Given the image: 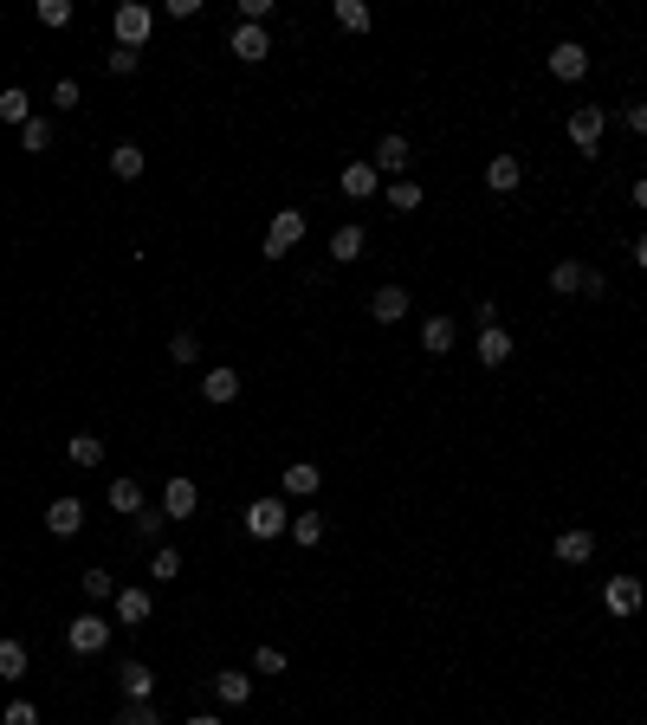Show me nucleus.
Here are the masks:
<instances>
[{"label":"nucleus","instance_id":"nucleus-16","mask_svg":"<svg viewBox=\"0 0 647 725\" xmlns=\"http://www.w3.org/2000/svg\"><path fill=\"white\" fill-rule=\"evenodd\" d=\"M369 318H376V324H402L408 318V292H402V285H382V292L369 298Z\"/></svg>","mask_w":647,"mask_h":725},{"label":"nucleus","instance_id":"nucleus-28","mask_svg":"<svg viewBox=\"0 0 647 725\" xmlns=\"http://www.w3.org/2000/svg\"><path fill=\"white\" fill-rule=\"evenodd\" d=\"M110 175H117V182H136V175H143V149L117 143V149H110Z\"/></svg>","mask_w":647,"mask_h":725},{"label":"nucleus","instance_id":"nucleus-30","mask_svg":"<svg viewBox=\"0 0 647 725\" xmlns=\"http://www.w3.org/2000/svg\"><path fill=\"white\" fill-rule=\"evenodd\" d=\"M337 26H343V33H369V26H376V13H369L363 0H337Z\"/></svg>","mask_w":647,"mask_h":725},{"label":"nucleus","instance_id":"nucleus-44","mask_svg":"<svg viewBox=\"0 0 647 725\" xmlns=\"http://www.w3.org/2000/svg\"><path fill=\"white\" fill-rule=\"evenodd\" d=\"M635 266H641V272H647V234H641V240H635Z\"/></svg>","mask_w":647,"mask_h":725},{"label":"nucleus","instance_id":"nucleus-33","mask_svg":"<svg viewBox=\"0 0 647 725\" xmlns=\"http://www.w3.org/2000/svg\"><path fill=\"white\" fill-rule=\"evenodd\" d=\"M382 201H389V214H415L421 208V182H395Z\"/></svg>","mask_w":647,"mask_h":725},{"label":"nucleus","instance_id":"nucleus-40","mask_svg":"<svg viewBox=\"0 0 647 725\" xmlns=\"http://www.w3.org/2000/svg\"><path fill=\"white\" fill-rule=\"evenodd\" d=\"M78 98H85V91H78V78H59V85H52V104H59V111H72Z\"/></svg>","mask_w":647,"mask_h":725},{"label":"nucleus","instance_id":"nucleus-1","mask_svg":"<svg viewBox=\"0 0 647 725\" xmlns=\"http://www.w3.org/2000/svg\"><path fill=\"white\" fill-rule=\"evenodd\" d=\"M641 603H647V590H641V577H628V570H622V577H609V583H602V609H609L615 622H635V615H641Z\"/></svg>","mask_w":647,"mask_h":725},{"label":"nucleus","instance_id":"nucleus-46","mask_svg":"<svg viewBox=\"0 0 647 725\" xmlns=\"http://www.w3.org/2000/svg\"><path fill=\"white\" fill-rule=\"evenodd\" d=\"M182 725H220V719L214 713H195V719H182Z\"/></svg>","mask_w":647,"mask_h":725},{"label":"nucleus","instance_id":"nucleus-20","mask_svg":"<svg viewBox=\"0 0 647 725\" xmlns=\"http://www.w3.org/2000/svg\"><path fill=\"white\" fill-rule=\"evenodd\" d=\"M408 162H415V156H408V136H382V143H376V175H402Z\"/></svg>","mask_w":647,"mask_h":725},{"label":"nucleus","instance_id":"nucleus-43","mask_svg":"<svg viewBox=\"0 0 647 725\" xmlns=\"http://www.w3.org/2000/svg\"><path fill=\"white\" fill-rule=\"evenodd\" d=\"M628 130L647 136V98H641V104H628Z\"/></svg>","mask_w":647,"mask_h":725},{"label":"nucleus","instance_id":"nucleus-41","mask_svg":"<svg viewBox=\"0 0 647 725\" xmlns=\"http://www.w3.org/2000/svg\"><path fill=\"white\" fill-rule=\"evenodd\" d=\"M253 674H285V654L279 648H259L253 654Z\"/></svg>","mask_w":647,"mask_h":725},{"label":"nucleus","instance_id":"nucleus-11","mask_svg":"<svg viewBox=\"0 0 647 725\" xmlns=\"http://www.w3.org/2000/svg\"><path fill=\"white\" fill-rule=\"evenodd\" d=\"M46 531L52 538H78V531H85V505L78 499H52L46 505Z\"/></svg>","mask_w":647,"mask_h":725},{"label":"nucleus","instance_id":"nucleus-8","mask_svg":"<svg viewBox=\"0 0 647 725\" xmlns=\"http://www.w3.org/2000/svg\"><path fill=\"white\" fill-rule=\"evenodd\" d=\"M227 46H233V59H240V65H259L272 52V33H266V26H253V20H240Z\"/></svg>","mask_w":647,"mask_h":725},{"label":"nucleus","instance_id":"nucleus-42","mask_svg":"<svg viewBox=\"0 0 647 725\" xmlns=\"http://www.w3.org/2000/svg\"><path fill=\"white\" fill-rule=\"evenodd\" d=\"M104 65H110V78H130V72H136V52H130V46H117Z\"/></svg>","mask_w":647,"mask_h":725},{"label":"nucleus","instance_id":"nucleus-15","mask_svg":"<svg viewBox=\"0 0 647 725\" xmlns=\"http://www.w3.org/2000/svg\"><path fill=\"white\" fill-rule=\"evenodd\" d=\"M518 182H525V162H518V156H492L486 162V188H492V195H512Z\"/></svg>","mask_w":647,"mask_h":725},{"label":"nucleus","instance_id":"nucleus-25","mask_svg":"<svg viewBox=\"0 0 647 725\" xmlns=\"http://www.w3.org/2000/svg\"><path fill=\"white\" fill-rule=\"evenodd\" d=\"M104 499H110V512H123V518H136V512H143V486H136V480H110Z\"/></svg>","mask_w":647,"mask_h":725},{"label":"nucleus","instance_id":"nucleus-17","mask_svg":"<svg viewBox=\"0 0 647 725\" xmlns=\"http://www.w3.org/2000/svg\"><path fill=\"white\" fill-rule=\"evenodd\" d=\"M479 363H486V369H505V363H512V331L486 324V331H479Z\"/></svg>","mask_w":647,"mask_h":725},{"label":"nucleus","instance_id":"nucleus-39","mask_svg":"<svg viewBox=\"0 0 647 725\" xmlns=\"http://www.w3.org/2000/svg\"><path fill=\"white\" fill-rule=\"evenodd\" d=\"M0 725H39V706H26V700H13L7 713H0Z\"/></svg>","mask_w":647,"mask_h":725},{"label":"nucleus","instance_id":"nucleus-10","mask_svg":"<svg viewBox=\"0 0 647 725\" xmlns=\"http://www.w3.org/2000/svg\"><path fill=\"white\" fill-rule=\"evenodd\" d=\"M201 395H208L214 408H227V402H240V369L233 363H214L208 376H201Z\"/></svg>","mask_w":647,"mask_h":725},{"label":"nucleus","instance_id":"nucleus-21","mask_svg":"<svg viewBox=\"0 0 647 725\" xmlns=\"http://www.w3.org/2000/svg\"><path fill=\"white\" fill-rule=\"evenodd\" d=\"M363 246H369V234L363 227H337V234H330V259H337V266H350V259H363Z\"/></svg>","mask_w":647,"mask_h":725},{"label":"nucleus","instance_id":"nucleus-36","mask_svg":"<svg viewBox=\"0 0 647 725\" xmlns=\"http://www.w3.org/2000/svg\"><path fill=\"white\" fill-rule=\"evenodd\" d=\"M169 357H175V363H195V357H201V337H195V331H175V337H169Z\"/></svg>","mask_w":647,"mask_h":725},{"label":"nucleus","instance_id":"nucleus-19","mask_svg":"<svg viewBox=\"0 0 647 725\" xmlns=\"http://www.w3.org/2000/svg\"><path fill=\"white\" fill-rule=\"evenodd\" d=\"M117 687H123V700H149V693H156V674H149L143 661H123L117 667Z\"/></svg>","mask_w":647,"mask_h":725},{"label":"nucleus","instance_id":"nucleus-26","mask_svg":"<svg viewBox=\"0 0 647 725\" xmlns=\"http://www.w3.org/2000/svg\"><path fill=\"white\" fill-rule=\"evenodd\" d=\"M214 693H220V706H246L253 700V674H214Z\"/></svg>","mask_w":647,"mask_h":725},{"label":"nucleus","instance_id":"nucleus-4","mask_svg":"<svg viewBox=\"0 0 647 725\" xmlns=\"http://www.w3.org/2000/svg\"><path fill=\"white\" fill-rule=\"evenodd\" d=\"M563 130H570V143L583 149V156H596V149H602V130H609V111H602V104H583V111H570Z\"/></svg>","mask_w":647,"mask_h":725},{"label":"nucleus","instance_id":"nucleus-37","mask_svg":"<svg viewBox=\"0 0 647 725\" xmlns=\"http://www.w3.org/2000/svg\"><path fill=\"white\" fill-rule=\"evenodd\" d=\"M39 26H72V0H39Z\"/></svg>","mask_w":647,"mask_h":725},{"label":"nucleus","instance_id":"nucleus-32","mask_svg":"<svg viewBox=\"0 0 647 725\" xmlns=\"http://www.w3.org/2000/svg\"><path fill=\"white\" fill-rule=\"evenodd\" d=\"M20 149H26V156H46V149H52V123H46V117H33V123L20 130Z\"/></svg>","mask_w":647,"mask_h":725},{"label":"nucleus","instance_id":"nucleus-45","mask_svg":"<svg viewBox=\"0 0 647 725\" xmlns=\"http://www.w3.org/2000/svg\"><path fill=\"white\" fill-rule=\"evenodd\" d=\"M635 208H647V175H641V182H635Z\"/></svg>","mask_w":647,"mask_h":725},{"label":"nucleus","instance_id":"nucleus-31","mask_svg":"<svg viewBox=\"0 0 647 725\" xmlns=\"http://www.w3.org/2000/svg\"><path fill=\"white\" fill-rule=\"evenodd\" d=\"M149 577H156V583H175V577H182V551H175V544H162V551L149 557Z\"/></svg>","mask_w":647,"mask_h":725},{"label":"nucleus","instance_id":"nucleus-3","mask_svg":"<svg viewBox=\"0 0 647 725\" xmlns=\"http://www.w3.org/2000/svg\"><path fill=\"white\" fill-rule=\"evenodd\" d=\"M110 33H117V46H130V52H136L149 33H156V13H149L143 0H123V7H117V20H110Z\"/></svg>","mask_w":647,"mask_h":725},{"label":"nucleus","instance_id":"nucleus-34","mask_svg":"<svg viewBox=\"0 0 647 725\" xmlns=\"http://www.w3.org/2000/svg\"><path fill=\"white\" fill-rule=\"evenodd\" d=\"M292 538L305 544V551H311V544H324V512H298L292 518Z\"/></svg>","mask_w":647,"mask_h":725},{"label":"nucleus","instance_id":"nucleus-13","mask_svg":"<svg viewBox=\"0 0 647 725\" xmlns=\"http://www.w3.org/2000/svg\"><path fill=\"white\" fill-rule=\"evenodd\" d=\"M453 344H460V324H453V318H440V311H434V318L421 324V350H428V357H447Z\"/></svg>","mask_w":647,"mask_h":725},{"label":"nucleus","instance_id":"nucleus-24","mask_svg":"<svg viewBox=\"0 0 647 725\" xmlns=\"http://www.w3.org/2000/svg\"><path fill=\"white\" fill-rule=\"evenodd\" d=\"M65 460H72V467H104V441L98 434H72V441H65Z\"/></svg>","mask_w":647,"mask_h":725},{"label":"nucleus","instance_id":"nucleus-29","mask_svg":"<svg viewBox=\"0 0 647 725\" xmlns=\"http://www.w3.org/2000/svg\"><path fill=\"white\" fill-rule=\"evenodd\" d=\"M26 667H33V654H26V641H0V680H20Z\"/></svg>","mask_w":647,"mask_h":725},{"label":"nucleus","instance_id":"nucleus-7","mask_svg":"<svg viewBox=\"0 0 647 725\" xmlns=\"http://www.w3.org/2000/svg\"><path fill=\"white\" fill-rule=\"evenodd\" d=\"M550 78H563V85H583V78H589L583 39H557V46H550Z\"/></svg>","mask_w":647,"mask_h":725},{"label":"nucleus","instance_id":"nucleus-6","mask_svg":"<svg viewBox=\"0 0 647 725\" xmlns=\"http://www.w3.org/2000/svg\"><path fill=\"white\" fill-rule=\"evenodd\" d=\"M279 531H292L285 499H253L246 505V538H279Z\"/></svg>","mask_w":647,"mask_h":725},{"label":"nucleus","instance_id":"nucleus-23","mask_svg":"<svg viewBox=\"0 0 647 725\" xmlns=\"http://www.w3.org/2000/svg\"><path fill=\"white\" fill-rule=\"evenodd\" d=\"M0 123H13V130H26V123H33V98H26L20 85L0 91Z\"/></svg>","mask_w":647,"mask_h":725},{"label":"nucleus","instance_id":"nucleus-22","mask_svg":"<svg viewBox=\"0 0 647 725\" xmlns=\"http://www.w3.org/2000/svg\"><path fill=\"white\" fill-rule=\"evenodd\" d=\"M589 557H596L589 531H557V564H589Z\"/></svg>","mask_w":647,"mask_h":725},{"label":"nucleus","instance_id":"nucleus-9","mask_svg":"<svg viewBox=\"0 0 647 725\" xmlns=\"http://www.w3.org/2000/svg\"><path fill=\"white\" fill-rule=\"evenodd\" d=\"M195 512H201V486L175 473V480L162 486V518H195Z\"/></svg>","mask_w":647,"mask_h":725},{"label":"nucleus","instance_id":"nucleus-38","mask_svg":"<svg viewBox=\"0 0 647 725\" xmlns=\"http://www.w3.org/2000/svg\"><path fill=\"white\" fill-rule=\"evenodd\" d=\"M117 725H162V719H156V706H149V700H130L117 713Z\"/></svg>","mask_w":647,"mask_h":725},{"label":"nucleus","instance_id":"nucleus-2","mask_svg":"<svg viewBox=\"0 0 647 725\" xmlns=\"http://www.w3.org/2000/svg\"><path fill=\"white\" fill-rule=\"evenodd\" d=\"M298 240H305V214H298V208H279V214H272V227H266V240H259V253H266V259H285Z\"/></svg>","mask_w":647,"mask_h":725},{"label":"nucleus","instance_id":"nucleus-12","mask_svg":"<svg viewBox=\"0 0 647 725\" xmlns=\"http://www.w3.org/2000/svg\"><path fill=\"white\" fill-rule=\"evenodd\" d=\"M149 615H156V596H149V590H136V583H130V590H117V622L123 628H143Z\"/></svg>","mask_w":647,"mask_h":725},{"label":"nucleus","instance_id":"nucleus-14","mask_svg":"<svg viewBox=\"0 0 647 725\" xmlns=\"http://www.w3.org/2000/svg\"><path fill=\"white\" fill-rule=\"evenodd\" d=\"M279 486L292 492V499H311V492L324 486V467H311V460H292V467L279 473Z\"/></svg>","mask_w":647,"mask_h":725},{"label":"nucleus","instance_id":"nucleus-18","mask_svg":"<svg viewBox=\"0 0 647 725\" xmlns=\"http://www.w3.org/2000/svg\"><path fill=\"white\" fill-rule=\"evenodd\" d=\"M337 188L350 201H369V195H376V162H350V169L337 175Z\"/></svg>","mask_w":647,"mask_h":725},{"label":"nucleus","instance_id":"nucleus-27","mask_svg":"<svg viewBox=\"0 0 647 725\" xmlns=\"http://www.w3.org/2000/svg\"><path fill=\"white\" fill-rule=\"evenodd\" d=\"M583 279H589V266H576V259H557V266H550V292H583Z\"/></svg>","mask_w":647,"mask_h":725},{"label":"nucleus","instance_id":"nucleus-35","mask_svg":"<svg viewBox=\"0 0 647 725\" xmlns=\"http://www.w3.org/2000/svg\"><path fill=\"white\" fill-rule=\"evenodd\" d=\"M78 583H85V596H91V603H104V596H117V577H110V570H85Z\"/></svg>","mask_w":647,"mask_h":725},{"label":"nucleus","instance_id":"nucleus-5","mask_svg":"<svg viewBox=\"0 0 647 725\" xmlns=\"http://www.w3.org/2000/svg\"><path fill=\"white\" fill-rule=\"evenodd\" d=\"M65 648L72 654H104L110 648V622L104 615H72V622H65Z\"/></svg>","mask_w":647,"mask_h":725}]
</instances>
